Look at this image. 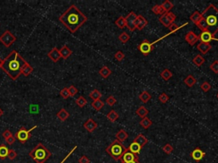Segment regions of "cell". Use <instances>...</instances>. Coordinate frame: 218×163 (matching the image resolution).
<instances>
[{
	"instance_id": "1",
	"label": "cell",
	"mask_w": 218,
	"mask_h": 163,
	"mask_svg": "<svg viewBox=\"0 0 218 163\" xmlns=\"http://www.w3.org/2000/svg\"><path fill=\"white\" fill-rule=\"evenodd\" d=\"M87 20V16L74 4L68 7V10L59 17L60 22L63 24L66 28L72 33L77 32L86 22Z\"/></svg>"
},
{
	"instance_id": "2",
	"label": "cell",
	"mask_w": 218,
	"mask_h": 163,
	"mask_svg": "<svg viewBox=\"0 0 218 163\" xmlns=\"http://www.w3.org/2000/svg\"><path fill=\"white\" fill-rule=\"evenodd\" d=\"M26 63V61L18 52L16 50H12L3 59L1 69L12 80H16L21 74V69Z\"/></svg>"
},
{
	"instance_id": "3",
	"label": "cell",
	"mask_w": 218,
	"mask_h": 163,
	"mask_svg": "<svg viewBox=\"0 0 218 163\" xmlns=\"http://www.w3.org/2000/svg\"><path fill=\"white\" fill-rule=\"evenodd\" d=\"M201 14L207 23L208 31L215 36L218 32V9L215 5L210 4Z\"/></svg>"
},
{
	"instance_id": "4",
	"label": "cell",
	"mask_w": 218,
	"mask_h": 163,
	"mask_svg": "<svg viewBox=\"0 0 218 163\" xmlns=\"http://www.w3.org/2000/svg\"><path fill=\"white\" fill-rule=\"evenodd\" d=\"M51 152L42 144L39 143L29 152V156L37 163H45L51 156Z\"/></svg>"
},
{
	"instance_id": "5",
	"label": "cell",
	"mask_w": 218,
	"mask_h": 163,
	"mask_svg": "<svg viewBox=\"0 0 218 163\" xmlns=\"http://www.w3.org/2000/svg\"><path fill=\"white\" fill-rule=\"evenodd\" d=\"M128 150V148L125 147L122 144V142L115 139L107 146V148L106 149V152L112 157L113 160L119 161L121 160L124 154L127 152Z\"/></svg>"
},
{
	"instance_id": "6",
	"label": "cell",
	"mask_w": 218,
	"mask_h": 163,
	"mask_svg": "<svg viewBox=\"0 0 218 163\" xmlns=\"http://www.w3.org/2000/svg\"><path fill=\"white\" fill-rule=\"evenodd\" d=\"M37 127H38V126L35 125L34 127H32V128H30L28 130H27L26 128H24V127H21L16 134V138H17L21 144H25L26 141L28 140L29 138L32 137L31 132H32L33 129L37 128Z\"/></svg>"
},
{
	"instance_id": "7",
	"label": "cell",
	"mask_w": 218,
	"mask_h": 163,
	"mask_svg": "<svg viewBox=\"0 0 218 163\" xmlns=\"http://www.w3.org/2000/svg\"><path fill=\"white\" fill-rule=\"evenodd\" d=\"M16 41V37L12 32L7 30L0 36V43H2L5 47L9 48Z\"/></svg>"
},
{
	"instance_id": "8",
	"label": "cell",
	"mask_w": 218,
	"mask_h": 163,
	"mask_svg": "<svg viewBox=\"0 0 218 163\" xmlns=\"http://www.w3.org/2000/svg\"><path fill=\"white\" fill-rule=\"evenodd\" d=\"M177 19V16L173 14L172 12H167V13L163 14L160 16V18L159 19V20L162 23L164 26L165 27H169L170 24L174 23V21Z\"/></svg>"
},
{
	"instance_id": "9",
	"label": "cell",
	"mask_w": 218,
	"mask_h": 163,
	"mask_svg": "<svg viewBox=\"0 0 218 163\" xmlns=\"http://www.w3.org/2000/svg\"><path fill=\"white\" fill-rule=\"evenodd\" d=\"M137 16L135 12H130L128 14V16H126L125 20H126V27L130 31L134 32L136 27H135V20L137 19Z\"/></svg>"
},
{
	"instance_id": "10",
	"label": "cell",
	"mask_w": 218,
	"mask_h": 163,
	"mask_svg": "<svg viewBox=\"0 0 218 163\" xmlns=\"http://www.w3.org/2000/svg\"><path fill=\"white\" fill-rule=\"evenodd\" d=\"M154 48V45L152 44V43H149L148 40H144L141 42V44L138 46V50L141 52V54L147 56Z\"/></svg>"
},
{
	"instance_id": "11",
	"label": "cell",
	"mask_w": 218,
	"mask_h": 163,
	"mask_svg": "<svg viewBox=\"0 0 218 163\" xmlns=\"http://www.w3.org/2000/svg\"><path fill=\"white\" fill-rule=\"evenodd\" d=\"M199 40H200V43H210V42L211 41H218V38H216L209 31H205L200 33V35L199 36Z\"/></svg>"
},
{
	"instance_id": "12",
	"label": "cell",
	"mask_w": 218,
	"mask_h": 163,
	"mask_svg": "<svg viewBox=\"0 0 218 163\" xmlns=\"http://www.w3.org/2000/svg\"><path fill=\"white\" fill-rule=\"evenodd\" d=\"M185 40L191 46H193L197 42L199 41V36L195 34L192 31H189L185 36Z\"/></svg>"
},
{
	"instance_id": "13",
	"label": "cell",
	"mask_w": 218,
	"mask_h": 163,
	"mask_svg": "<svg viewBox=\"0 0 218 163\" xmlns=\"http://www.w3.org/2000/svg\"><path fill=\"white\" fill-rule=\"evenodd\" d=\"M148 20L146 19L144 16H141V15L137 16V19L135 20V27L137 30H139V31L143 30L146 26H148Z\"/></svg>"
},
{
	"instance_id": "14",
	"label": "cell",
	"mask_w": 218,
	"mask_h": 163,
	"mask_svg": "<svg viewBox=\"0 0 218 163\" xmlns=\"http://www.w3.org/2000/svg\"><path fill=\"white\" fill-rule=\"evenodd\" d=\"M138 160V155H135V154L131 153L130 151H127L124 154V156L120 160V163H127L133 161Z\"/></svg>"
},
{
	"instance_id": "15",
	"label": "cell",
	"mask_w": 218,
	"mask_h": 163,
	"mask_svg": "<svg viewBox=\"0 0 218 163\" xmlns=\"http://www.w3.org/2000/svg\"><path fill=\"white\" fill-rule=\"evenodd\" d=\"M205 156V152H204L200 148H196L191 153V157L196 161H200Z\"/></svg>"
},
{
	"instance_id": "16",
	"label": "cell",
	"mask_w": 218,
	"mask_h": 163,
	"mask_svg": "<svg viewBox=\"0 0 218 163\" xmlns=\"http://www.w3.org/2000/svg\"><path fill=\"white\" fill-rule=\"evenodd\" d=\"M97 123L92 118H89L86 122L83 123V128L86 129L89 133H92L97 128Z\"/></svg>"
},
{
	"instance_id": "17",
	"label": "cell",
	"mask_w": 218,
	"mask_h": 163,
	"mask_svg": "<svg viewBox=\"0 0 218 163\" xmlns=\"http://www.w3.org/2000/svg\"><path fill=\"white\" fill-rule=\"evenodd\" d=\"M48 57L53 62H57L61 59V54L57 48H53L48 53Z\"/></svg>"
},
{
	"instance_id": "18",
	"label": "cell",
	"mask_w": 218,
	"mask_h": 163,
	"mask_svg": "<svg viewBox=\"0 0 218 163\" xmlns=\"http://www.w3.org/2000/svg\"><path fill=\"white\" fill-rule=\"evenodd\" d=\"M211 45L210 43H199L197 45V48L202 54H206L211 49Z\"/></svg>"
},
{
	"instance_id": "19",
	"label": "cell",
	"mask_w": 218,
	"mask_h": 163,
	"mask_svg": "<svg viewBox=\"0 0 218 163\" xmlns=\"http://www.w3.org/2000/svg\"><path fill=\"white\" fill-rule=\"evenodd\" d=\"M59 51H60V54H61V57L63 58L64 60L68 59L72 55V54H73V51L68 48L67 45L62 46L61 49H59Z\"/></svg>"
},
{
	"instance_id": "20",
	"label": "cell",
	"mask_w": 218,
	"mask_h": 163,
	"mask_svg": "<svg viewBox=\"0 0 218 163\" xmlns=\"http://www.w3.org/2000/svg\"><path fill=\"white\" fill-rule=\"evenodd\" d=\"M141 148L142 147H141L140 144H138L137 143H135V142H133V143H131V144H130L128 150L129 151H130L131 153L135 154V155H138V154H140V152H141Z\"/></svg>"
},
{
	"instance_id": "21",
	"label": "cell",
	"mask_w": 218,
	"mask_h": 163,
	"mask_svg": "<svg viewBox=\"0 0 218 163\" xmlns=\"http://www.w3.org/2000/svg\"><path fill=\"white\" fill-rule=\"evenodd\" d=\"M135 113H136V115H137L139 117H141V118L142 119L148 116L149 111H148V109L146 108L145 106H140L139 108L136 109Z\"/></svg>"
},
{
	"instance_id": "22",
	"label": "cell",
	"mask_w": 218,
	"mask_h": 163,
	"mask_svg": "<svg viewBox=\"0 0 218 163\" xmlns=\"http://www.w3.org/2000/svg\"><path fill=\"white\" fill-rule=\"evenodd\" d=\"M133 142L137 143L138 144H140V145H141V147H143L144 145H146V144L148 143V139L147 138L145 137L143 134H138L137 136L135 138V139H134Z\"/></svg>"
},
{
	"instance_id": "23",
	"label": "cell",
	"mask_w": 218,
	"mask_h": 163,
	"mask_svg": "<svg viewBox=\"0 0 218 163\" xmlns=\"http://www.w3.org/2000/svg\"><path fill=\"white\" fill-rule=\"evenodd\" d=\"M9 151H10V149L7 147L6 144H1V145H0V159L4 160L5 158H7V157H8Z\"/></svg>"
},
{
	"instance_id": "24",
	"label": "cell",
	"mask_w": 218,
	"mask_h": 163,
	"mask_svg": "<svg viewBox=\"0 0 218 163\" xmlns=\"http://www.w3.org/2000/svg\"><path fill=\"white\" fill-rule=\"evenodd\" d=\"M69 115H70V114H69L65 109L60 110L59 112L56 114V116L58 117V119H59L60 121H61V122H65V121L69 117Z\"/></svg>"
},
{
	"instance_id": "25",
	"label": "cell",
	"mask_w": 218,
	"mask_h": 163,
	"mask_svg": "<svg viewBox=\"0 0 218 163\" xmlns=\"http://www.w3.org/2000/svg\"><path fill=\"white\" fill-rule=\"evenodd\" d=\"M128 136V134H127L124 129H121V130H119V131L116 134V139L120 141V142H124V141L127 139Z\"/></svg>"
},
{
	"instance_id": "26",
	"label": "cell",
	"mask_w": 218,
	"mask_h": 163,
	"mask_svg": "<svg viewBox=\"0 0 218 163\" xmlns=\"http://www.w3.org/2000/svg\"><path fill=\"white\" fill-rule=\"evenodd\" d=\"M32 70H33V68L31 66V65L26 62L21 69V74L25 77H28L29 75L32 72Z\"/></svg>"
},
{
	"instance_id": "27",
	"label": "cell",
	"mask_w": 218,
	"mask_h": 163,
	"mask_svg": "<svg viewBox=\"0 0 218 163\" xmlns=\"http://www.w3.org/2000/svg\"><path fill=\"white\" fill-rule=\"evenodd\" d=\"M205 62V58L203 57L201 54H197L195 57L192 59V63L196 65L197 66H201Z\"/></svg>"
},
{
	"instance_id": "28",
	"label": "cell",
	"mask_w": 218,
	"mask_h": 163,
	"mask_svg": "<svg viewBox=\"0 0 218 163\" xmlns=\"http://www.w3.org/2000/svg\"><path fill=\"white\" fill-rule=\"evenodd\" d=\"M203 16H202V14L200 13V12H199V11H195V12H193V13L191 15V16H190V20H192V23H194V24H197V23L199 22L200 20L202 19Z\"/></svg>"
},
{
	"instance_id": "29",
	"label": "cell",
	"mask_w": 218,
	"mask_h": 163,
	"mask_svg": "<svg viewBox=\"0 0 218 163\" xmlns=\"http://www.w3.org/2000/svg\"><path fill=\"white\" fill-rule=\"evenodd\" d=\"M91 106H92L96 111H101V110L103 108V106H104V102H103L102 100H101V99L93 100V102L91 103Z\"/></svg>"
},
{
	"instance_id": "30",
	"label": "cell",
	"mask_w": 218,
	"mask_h": 163,
	"mask_svg": "<svg viewBox=\"0 0 218 163\" xmlns=\"http://www.w3.org/2000/svg\"><path fill=\"white\" fill-rule=\"evenodd\" d=\"M152 98V96L148 91H143L142 93L139 95V99L142 103H148Z\"/></svg>"
},
{
	"instance_id": "31",
	"label": "cell",
	"mask_w": 218,
	"mask_h": 163,
	"mask_svg": "<svg viewBox=\"0 0 218 163\" xmlns=\"http://www.w3.org/2000/svg\"><path fill=\"white\" fill-rule=\"evenodd\" d=\"M99 74L103 78H107V77L112 74V70H110L107 66H103L102 69L99 70Z\"/></svg>"
},
{
	"instance_id": "32",
	"label": "cell",
	"mask_w": 218,
	"mask_h": 163,
	"mask_svg": "<svg viewBox=\"0 0 218 163\" xmlns=\"http://www.w3.org/2000/svg\"><path fill=\"white\" fill-rule=\"evenodd\" d=\"M196 82H197V80L193 77L192 75H188V76L184 79V83H185L187 87H189V88L193 86L196 83Z\"/></svg>"
},
{
	"instance_id": "33",
	"label": "cell",
	"mask_w": 218,
	"mask_h": 163,
	"mask_svg": "<svg viewBox=\"0 0 218 163\" xmlns=\"http://www.w3.org/2000/svg\"><path fill=\"white\" fill-rule=\"evenodd\" d=\"M119 114H118L114 110H112V111H110L108 114L107 115V118L108 119L110 122H116L117 119L119 118Z\"/></svg>"
},
{
	"instance_id": "34",
	"label": "cell",
	"mask_w": 218,
	"mask_h": 163,
	"mask_svg": "<svg viewBox=\"0 0 218 163\" xmlns=\"http://www.w3.org/2000/svg\"><path fill=\"white\" fill-rule=\"evenodd\" d=\"M172 76H173L172 72H171L169 69H167V68L166 69H164L160 73V77H162L164 81L170 80V78L172 77Z\"/></svg>"
},
{
	"instance_id": "35",
	"label": "cell",
	"mask_w": 218,
	"mask_h": 163,
	"mask_svg": "<svg viewBox=\"0 0 218 163\" xmlns=\"http://www.w3.org/2000/svg\"><path fill=\"white\" fill-rule=\"evenodd\" d=\"M152 124H153V122H152V121H151L150 119L148 118V116L145 117V118L141 119V121L140 122V125H141L142 128H145V129H148V128H150Z\"/></svg>"
},
{
	"instance_id": "36",
	"label": "cell",
	"mask_w": 218,
	"mask_h": 163,
	"mask_svg": "<svg viewBox=\"0 0 218 163\" xmlns=\"http://www.w3.org/2000/svg\"><path fill=\"white\" fill-rule=\"evenodd\" d=\"M161 6L163 7L164 10L165 11V13H167V12H170V10H171V9L174 7V4L170 2V0H165V1L161 4Z\"/></svg>"
},
{
	"instance_id": "37",
	"label": "cell",
	"mask_w": 218,
	"mask_h": 163,
	"mask_svg": "<svg viewBox=\"0 0 218 163\" xmlns=\"http://www.w3.org/2000/svg\"><path fill=\"white\" fill-rule=\"evenodd\" d=\"M102 93L100 92L99 90L94 89L92 90L90 93V98L92 99L93 100H97V99H100L102 98Z\"/></svg>"
},
{
	"instance_id": "38",
	"label": "cell",
	"mask_w": 218,
	"mask_h": 163,
	"mask_svg": "<svg viewBox=\"0 0 218 163\" xmlns=\"http://www.w3.org/2000/svg\"><path fill=\"white\" fill-rule=\"evenodd\" d=\"M152 11L154 12L155 15H163V14L165 13V11L164 10L163 7L161 6V4L159 5V4H156V5H154L153 8H152Z\"/></svg>"
},
{
	"instance_id": "39",
	"label": "cell",
	"mask_w": 218,
	"mask_h": 163,
	"mask_svg": "<svg viewBox=\"0 0 218 163\" xmlns=\"http://www.w3.org/2000/svg\"><path fill=\"white\" fill-rule=\"evenodd\" d=\"M196 26H198L202 32H205V31H208V26H207V23L205 21V20L204 18L199 20V22L196 24Z\"/></svg>"
},
{
	"instance_id": "40",
	"label": "cell",
	"mask_w": 218,
	"mask_h": 163,
	"mask_svg": "<svg viewBox=\"0 0 218 163\" xmlns=\"http://www.w3.org/2000/svg\"><path fill=\"white\" fill-rule=\"evenodd\" d=\"M116 26H118L119 28L124 29L125 27H126V20H125V17L123 16H120L119 19L115 21Z\"/></svg>"
},
{
	"instance_id": "41",
	"label": "cell",
	"mask_w": 218,
	"mask_h": 163,
	"mask_svg": "<svg viewBox=\"0 0 218 163\" xmlns=\"http://www.w3.org/2000/svg\"><path fill=\"white\" fill-rule=\"evenodd\" d=\"M75 102H76V104H77L78 106H79V107H81V108H83V107H84V106L87 105V100L83 96H79L78 99H76Z\"/></svg>"
},
{
	"instance_id": "42",
	"label": "cell",
	"mask_w": 218,
	"mask_h": 163,
	"mask_svg": "<svg viewBox=\"0 0 218 163\" xmlns=\"http://www.w3.org/2000/svg\"><path fill=\"white\" fill-rule=\"evenodd\" d=\"M119 41L121 42L122 43H126L130 39V35H129L128 33H126V32H124L119 36Z\"/></svg>"
},
{
	"instance_id": "43",
	"label": "cell",
	"mask_w": 218,
	"mask_h": 163,
	"mask_svg": "<svg viewBox=\"0 0 218 163\" xmlns=\"http://www.w3.org/2000/svg\"><path fill=\"white\" fill-rule=\"evenodd\" d=\"M162 150H164V153H166L167 155H170V154H171L172 152H173V147H172V145L170 144H165L164 146H163V148H162Z\"/></svg>"
},
{
	"instance_id": "44",
	"label": "cell",
	"mask_w": 218,
	"mask_h": 163,
	"mask_svg": "<svg viewBox=\"0 0 218 163\" xmlns=\"http://www.w3.org/2000/svg\"><path fill=\"white\" fill-rule=\"evenodd\" d=\"M169 99H170V97H169V95H167V93H162L159 96V100L162 104L167 103V101H168Z\"/></svg>"
},
{
	"instance_id": "45",
	"label": "cell",
	"mask_w": 218,
	"mask_h": 163,
	"mask_svg": "<svg viewBox=\"0 0 218 163\" xmlns=\"http://www.w3.org/2000/svg\"><path fill=\"white\" fill-rule=\"evenodd\" d=\"M60 95L63 98V99H67L70 97V94H69V92H68V88H64L61 90L60 92Z\"/></svg>"
},
{
	"instance_id": "46",
	"label": "cell",
	"mask_w": 218,
	"mask_h": 163,
	"mask_svg": "<svg viewBox=\"0 0 218 163\" xmlns=\"http://www.w3.org/2000/svg\"><path fill=\"white\" fill-rule=\"evenodd\" d=\"M68 92H69V94H70L71 97H74V96L77 94L78 90V88L75 86L71 85V86L68 88Z\"/></svg>"
},
{
	"instance_id": "47",
	"label": "cell",
	"mask_w": 218,
	"mask_h": 163,
	"mask_svg": "<svg viewBox=\"0 0 218 163\" xmlns=\"http://www.w3.org/2000/svg\"><path fill=\"white\" fill-rule=\"evenodd\" d=\"M200 88H201V89H202L204 92H208V91H210V90L211 89V85L208 82H204V83L201 84Z\"/></svg>"
},
{
	"instance_id": "48",
	"label": "cell",
	"mask_w": 218,
	"mask_h": 163,
	"mask_svg": "<svg viewBox=\"0 0 218 163\" xmlns=\"http://www.w3.org/2000/svg\"><path fill=\"white\" fill-rule=\"evenodd\" d=\"M106 102L109 106H114V105L116 104V102H117V99H115V97H114V96L110 95L108 98L107 99Z\"/></svg>"
},
{
	"instance_id": "49",
	"label": "cell",
	"mask_w": 218,
	"mask_h": 163,
	"mask_svg": "<svg viewBox=\"0 0 218 163\" xmlns=\"http://www.w3.org/2000/svg\"><path fill=\"white\" fill-rule=\"evenodd\" d=\"M114 58H115L117 61H122L125 59V54L122 51L119 50V51L116 52V54H114Z\"/></svg>"
},
{
	"instance_id": "50",
	"label": "cell",
	"mask_w": 218,
	"mask_h": 163,
	"mask_svg": "<svg viewBox=\"0 0 218 163\" xmlns=\"http://www.w3.org/2000/svg\"><path fill=\"white\" fill-rule=\"evenodd\" d=\"M210 68H211V70L214 73L218 74V61H214V62L210 66Z\"/></svg>"
},
{
	"instance_id": "51",
	"label": "cell",
	"mask_w": 218,
	"mask_h": 163,
	"mask_svg": "<svg viewBox=\"0 0 218 163\" xmlns=\"http://www.w3.org/2000/svg\"><path fill=\"white\" fill-rule=\"evenodd\" d=\"M16 156H17V153H16V151L14 150H10L9 154H8V158H9L10 160L13 161L16 159Z\"/></svg>"
},
{
	"instance_id": "52",
	"label": "cell",
	"mask_w": 218,
	"mask_h": 163,
	"mask_svg": "<svg viewBox=\"0 0 218 163\" xmlns=\"http://www.w3.org/2000/svg\"><path fill=\"white\" fill-rule=\"evenodd\" d=\"M16 137H14L13 135L12 136H10V138H8L7 139H5V141H6L7 144H9V145H12V144L16 142Z\"/></svg>"
},
{
	"instance_id": "53",
	"label": "cell",
	"mask_w": 218,
	"mask_h": 163,
	"mask_svg": "<svg viewBox=\"0 0 218 163\" xmlns=\"http://www.w3.org/2000/svg\"><path fill=\"white\" fill-rule=\"evenodd\" d=\"M90 159L88 158L85 156H82L78 159V163H90Z\"/></svg>"
},
{
	"instance_id": "54",
	"label": "cell",
	"mask_w": 218,
	"mask_h": 163,
	"mask_svg": "<svg viewBox=\"0 0 218 163\" xmlns=\"http://www.w3.org/2000/svg\"><path fill=\"white\" fill-rule=\"evenodd\" d=\"M2 136H3L4 139H7L8 138H10V136H12V134H11V132H10L9 129H6V130L2 134Z\"/></svg>"
},
{
	"instance_id": "55",
	"label": "cell",
	"mask_w": 218,
	"mask_h": 163,
	"mask_svg": "<svg viewBox=\"0 0 218 163\" xmlns=\"http://www.w3.org/2000/svg\"><path fill=\"white\" fill-rule=\"evenodd\" d=\"M76 149H77V146H75V147H73V150H71L70 152H69V153H68V155H67V156H66V157H65L64 159H63V160L61 161V162H60V163H64L65 161H67V159H68V157L70 156L71 155H72V154L73 153V151H74V150H76Z\"/></svg>"
},
{
	"instance_id": "56",
	"label": "cell",
	"mask_w": 218,
	"mask_h": 163,
	"mask_svg": "<svg viewBox=\"0 0 218 163\" xmlns=\"http://www.w3.org/2000/svg\"><path fill=\"white\" fill-rule=\"evenodd\" d=\"M3 59H1V58H0V69L2 68V66H3Z\"/></svg>"
},
{
	"instance_id": "57",
	"label": "cell",
	"mask_w": 218,
	"mask_h": 163,
	"mask_svg": "<svg viewBox=\"0 0 218 163\" xmlns=\"http://www.w3.org/2000/svg\"><path fill=\"white\" fill-rule=\"evenodd\" d=\"M127 163H141V162H140L138 160H135V161H130V162H127Z\"/></svg>"
},
{
	"instance_id": "58",
	"label": "cell",
	"mask_w": 218,
	"mask_h": 163,
	"mask_svg": "<svg viewBox=\"0 0 218 163\" xmlns=\"http://www.w3.org/2000/svg\"><path fill=\"white\" fill-rule=\"evenodd\" d=\"M3 115V111L2 110V109L0 108V117H1Z\"/></svg>"
},
{
	"instance_id": "59",
	"label": "cell",
	"mask_w": 218,
	"mask_h": 163,
	"mask_svg": "<svg viewBox=\"0 0 218 163\" xmlns=\"http://www.w3.org/2000/svg\"><path fill=\"white\" fill-rule=\"evenodd\" d=\"M216 96H217V99H218V93H217V95H216Z\"/></svg>"
}]
</instances>
